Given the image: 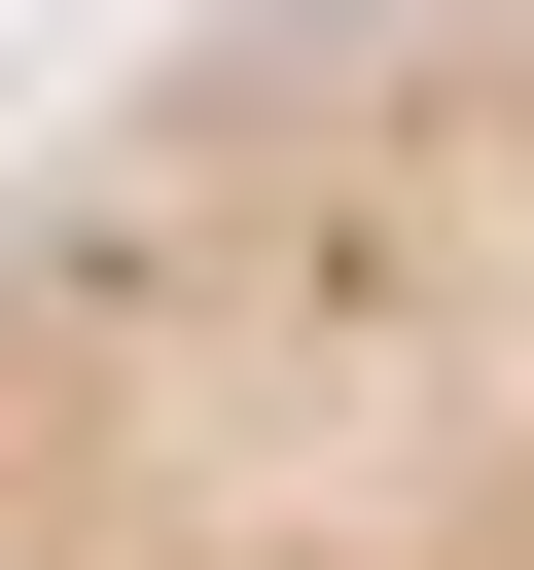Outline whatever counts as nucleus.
I'll use <instances>...</instances> for the list:
<instances>
[{"instance_id": "f257e3e1", "label": "nucleus", "mask_w": 534, "mask_h": 570, "mask_svg": "<svg viewBox=\"0 0 534 570\" xmlns=\"http://www.w3.org/2000/svg\"><path fill=\"white\" fill-rule=\"evenodd\" d=\"M0 570H534V0H178L0 142Z\"/></svg>"}]
</instances>
